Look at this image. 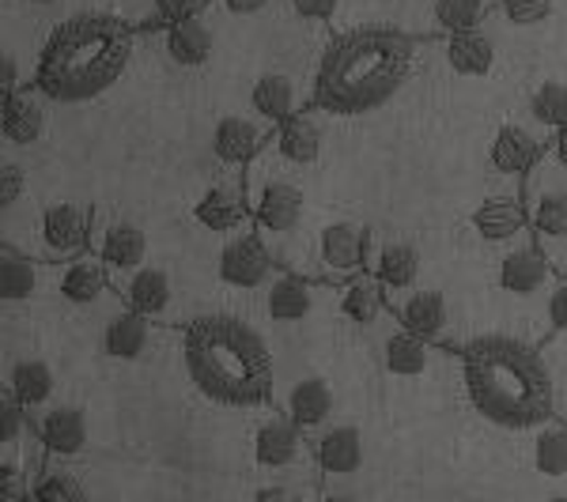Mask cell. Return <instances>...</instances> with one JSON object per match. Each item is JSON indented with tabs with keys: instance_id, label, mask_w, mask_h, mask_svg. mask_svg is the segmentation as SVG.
Listing matches in <instances>:
<instances>
[{
	"instance_id": "1",
	"label": "cell",
	"mask_w": 567,
	"mask_h": 502,
	"mask_svg": "<svg viewBox=\"0 0 567 502\" xmlns=\"http://www.w3.org/2000/svg\"><path fill=\"white\" fill-rule=\"evenodd\" d=\"M420 39L398 27H360L326 45L315 72L310 109L333 117H360L386 106L416 69Z\"/></svg>"
},
{
	"instance_id": "2",
	"label": "cell",
	"mask_w": 567,
	"mask_h": 502,
	"mask_svg": "<svg viewBox=\"0 0 567 502\" xmlns=\"http://www.w3.org/2000/svg\"><path fill=\"white\" fill-rule=\"evenodd\" d=\"M465 397L503 431H534L556 416V386L542 352L518 336H477L462 344Z\"/></svg>"
},
{
	"instance_id": "3",
	"label": "cell",
	"mask_w": 567,
	"mask_h": 502,
	"mask_svg": "<svg viewBox=\"0 0 567 502\" xmlns=\"http://www.w3.org/2000/svg\"><path fill=\"white\" fill-rule=\"evenodd\" d=\"M186 374L200 397L224 408H261L277 389L272 352L254 325L231 314H208L186 325L182 336Z\"/></svg>"
},
{
	"instance_id": "4",
	"label": "cell",
	"mask_w": 567,
	"mask_h": 502,
	"mask_svg": "<svg viewBox=\"0 0 567 502\" xmlns=\"http://www.w3.org/2000/svg\"><path fill=\"white\" fill-rule=\"evenodd\" d=\"M136 31L117 15H72L45 39L34 87L53 103H91L125 76Z\"/></svg>"
},
{
	"instance_id": "5",
	"label": "cell",
	"mask_w": 567,
	"mask_h": 502,
	"mask_svg": "<svg viewBox=\"0 0 567 502\" xmlns=\"http://www.w3.org/2000/svg\"><path fill=\"white\" fill-rule=\"evenodd\" d=\"M523 200L529 216V234L534 242L548 253V261L556 264V272L564 276L567 269V178L553 159L537 163L523 181Z\"/></svg>"
},
{
	"instance_id": "6",
	"label": "cell",
	"mask_w": 567,
	"mask_h": 502,
	"mask_svg": "<svg viewBox=\"0 0 567 502\" xmlns=\"http://www.w3.org/2000/svg\"><path fill=\"white\" fill-rule=\"evenodd\" d=\"M368 250H371V227L355 223V219H337L326 223L310 250L307 276L315 284L341 287L355 280L360 272H368Z\"/></svg>"
},
{
	"instance_id": "7",
	"label": "cell",
	"mask_w": 567,
	"mask_h": 502,
	"mask_svg": "<svg viewBox=\"0 0 567 502\" xmlns=\"http://www.w3.org/2000/svg\"><path fill=\"white\" fill-rule=\"evenodd\" d=\"M250 194V216H254V231L258 239L269 245L272 261L284 264V245L296 239L299 223H303V189L296 181L269 178L258 189H246Z\"/></svg>"
},
{
	"instance_id": "8",
	"label": "cell",
	"mask_w": 567,
	"mask_h": 502,
	"mask_svg": "<svg viewBox=\"0 0 567 502\" xmlns=\"http://www.w3.org/2000/svg\"><path fill=\"white\" fill-rule=\"evenodd\" d=\"M216 272L231 291H246V295H254V291L269 287V280L280 272V264L272 261L269 245L258 239V231H254V223H250V227H243V231H235L224 239Z\"/></svg>"
},
{
	"instance_id": "9",
	"label": "cell",
	"mask_w": 567,
	"mask_h": 502,
	"mask_svg": "<svg viewBox=\"0 0 567 502\" xmlns=\"http://www.w3.org/2000/svg\"><path fill=\"white\" fill-rule=\"evenodd\" d=\"M91 253H99L110 272V284H122L130 272L144 269L148 234L125 219H110L106 208H91Z\"/></svg>"
},
{
	"instance_id": "10",
	"label": "cell",
	"mask_w": 567,
	"mask_h": 502,
	"mask_svg": "<svg viewBox=\"0 0 567 502\" xmlns=\"http://www.w3.org/2000/svg\"><path fill=\"white\" fill-rule=\"evenodd\" d=\"M39 245L42 261L69 264L91 253V208L58 200V205L42 208L39 216Z\"/></svg>"
},
{
	"instance_id": "11",
	"label": "cell",
	"mask_w": 567,
	"mask_h": 502,
	"mask_svg": "<svg viewBox=\"0 0 567 502\" xmlns=\"http://www.w3.org/2000/svg\"><path fill=\"white\" fill-rule=\"evenodd\" d=\"M315 461V442L284 412L265 416L254 431V464L261 472H299Z\"/></svg>"
},
{
	"instance_id": "12",
	"label": "cell",
	"mask_w": 567,
	"mask_h": 502,
	"mask_svg": "<svg viewBox=\"0 0 567 502\" xmlns=\"http://www.w3.org/2000/svg\"><path fill=\"white\" fill-rule=\"evenodd\" d=\"M560 280L556 264L548 261V253L542 245L534 242V234L523 242H515L507 253L499 258V269H496V284L499 291L515 299H529V295H542V291H553V284Z\"/></svg>"
},
{
	"instance_id": "13",
	"label": "cell",
	"mask_w": 567,
	"mask_h": 502,
	"mask_svg": "<svg viewBox=\"0 0 567 502\" xmlns=\"http://www.w3.org/2000/svg\"><path fill=\"white\" fill-rule=\"evenodd\" d=\"M390 314L398 317L409 333H416L420 341H427L432 348H454L451 341V306L446 295L435 287H413L405 295L390 299Z\"/></svg>"
},
{
	"instance_id": "14",
	"label": "cell",
	"mask_w": 567,
	"mask_h": 502,
	"mask_svg": "<svg viewBox=\"0 0 567 502\" xmlns=\"http://www.w3.org/2000/svg\"><path fill=\"white\" fill-rule=\"evenodd\" d=\"M272 133H277V125L265 122V117L227 114V117H219V125L213 133V155L227 170H246L265 148H269Z\"/></svg>"
},
{
	"instance_id": "15",
	"label": "cell",
	"mask_w": 567,
	"mask_h": 502,
	"mask_svg": "<svg viewBox=\"0 0 567 502\" xmlns=\"http://www.w3.org/2000/svg\"><path fill=\"white\" fill-rule=\"evenodd\" d=\"M194 219L205 231L213 234H235L243 227L254 223L250 216V194H246V178H224L216 186H208L205 194L197 197L194 205Z\"/></svg>"
},
{
	"instance_id": "16",
	"label": "cell",
	"mask_w": 567,
	"mask_h": 502,
	"mask_svg": "<svg viewBox=\"0 0 567 502\" xmlns=\"http://www.w3.org/2000/svg\"><path fill=\"white\" fill-rule=\"evenodd\" d=\"M470 231L488 245H515L529 239V216L523 194H492L470 216Z\"/></svg>"
},
{
	"instance_id": "17",
	"label": "cell",
	"mask_w": 567,
	"mask_h": 502,
	"mask_svg": "<svg viewBox=\"0 0 567 502\" xmlns=\"http://www.w3.org/2000/svg\"><path fill=\"white\" fill-rule=\"evenodd\" d=\"M333 408H337V397H333V386L318 374H307V378H296L280 397V408L291 419L296 427H303L307 435H322L333 419Z\"/></svg>"
},
{
	"instance_id": "18",
	"label": "cell",
	"mask_w": 567,
	"mask_h": 502,
	"mask_svg": "<svg viewBox=\"0 0 567 502\" xmlns=\"http://www.w3.org/2000/svg\"><path fill=\"white\" fill-rule=\"evenodd\" d=\"M318 287H322V284H315V280L303 276V272L280 269L277 276L269 280V287L261 291L269 322H277V325L307 322V317L315 314V306H318Z\"/></svg>"
},
{
	"instance_id": "19",
	"label": "cell",
	"mask_w": 567,
	"mask_h": 502,
	"mask_svg": "<svg viewBox=\"0 0 567 502\" xmlns=\"http://www.w3.org/2000/svg\"><path fill=\"white\" fill-rule=\"evenodd\" d=\"M542 159H545V140L523 122L503 125L496 133V140H492V151H488L492 170L503 178H518V181H526L529 170H534Z\"/></svg>"
},
{
	"instance_id": "20",
	"label": "cell",
	"mask_w": 567,
	"mask_h": 502,
	"mask_svg": "<svg viewBox=\"0 0 567 502\" xmlns=\"http://www.w3.org/2000/svg\"><path fill=\"white\" fill-rule=\"evenodd\" d=\"M368 272L382 280L386 287V303L405 291L420 287V253L413 242H379V234L371 231V250H368Z\"/></svg>"
},
{
	"instance_id": "21",
	"label": "cell",
	"mask_w": 567,
	"mask_h": 502,
	"mask_svg": "<svg viewBox=\"0 0 567 502\" xmlns=\"http://www.w3.org/2000/svg\"><path fill=\"white\" fill-rule=\"evenodd\" d=\"M363 435L360 427L352 423H329L322 435H315V469L322 477H333V480H344V477H355L363 469Z\"/></svg>"
},
{
	"instance_id": "22",
	"label": "cell",
	"mask_w": 567,
	"mask_h": 502,
	"mask_svg": "<svg viewBox=\"0 0 567 502\" xmlns=\"http://www.w3.org/2000/svg\"><path fill=\"white\" fill-rule=\"evenodd\" d=\"M122 295V306L136 310V314L152 317L155 325L171 322V310H175V287H171V276L163 269H136L122 284L114 287Z\"/></svg>"
},
{
	"instance_id": "23",
	"label": "cell",
	"mask_w": 567,
	"mask_h": 502,
	"mask_svg": "<svg viewBox=\"0 0 567 502\" xmlns=\"http://www.w3.org/2000/svg\"><path fill=\"white\" fill-rule=\"evenodd\" d=\"M269 151L277 155L284 167H296V170L310 167V163L318 159V151H322V122H318V109H303V114L280 122L269 140Z\"/></svg>"
},
{
	"instance_id": "24",
	"label": "cell",
	"mask_w": 567,
	"mask_h": 502,
	"mask_svg": "<svg viewBox=\"0 0 567 502\" xmlns=\"http://www.w3.org/2000/svg\"><path fill=\"white\" fill-rule=\"evenodd\" d=\"M53 264L34 258V253L20 250V245H8L0 250V295H4L8 306L31 303L34 295L42 291L45 276H50Z\"/></svg>"
},
{
	"instance_id": "25",
	"label": "cell",
	"mask_w": 567,
	"mask_h": 502,
	"mask_svg": "<svg viewBox=\"0 0 567 502\" xmlns=\"http://www.w3.org/2000/svg\"><path fill=\"white\" fill-rule=\"evenodd\" d=\"M34 427H39V442L45 446L50 458H76V453L87 450V416L72 405H53L42 408L34 416Z\"/></svg>"
},
{
	"instance_id": "26",
	"label": "cell",
	"mask_w": 567,
	"mask_h": 502,
	"mask_svg": "<svg viewBox=\"0 0 567 502\" xmlns=\"http://www.w3.org/2000/svg\"><path fill=\"white\" fill-rule=\"evenodd\" d=\"M250 106H254V114L265 117V122L280 125V122H288V117L310 109V98H303V91H299V84L288 76V72H265V76L254 80Z\"/></svg>"
},
{
	"instance_id": "27",
	"label": "cell",
	"mask_w": 567,
	"mask_h": 502,
	"mask_svg": "<svg viewBox=\"0 0 567 502\" xmlns=\"http://www.w3.org/2000/svg\"><path fill=\"white\" fill-rule=\"evenodd\" d=\"M58 291L72 306H91V303H99L106 291H114V284H110L103 258H99V253H84V258L58 269Z\"/></svg>"
},
{
	"instance_id": "28",
	"label": "cell",
	"mask_w": 567,
	"mask_h": 502,
	"mask_svg": "<svg viewBox=\"0 0 567 502\" xmlns=\"http://www.w3.org/2000/svg\"><path fill=\"white\" fill-rule=\"evenodd\" d=\"M379 348H382V367L393 378H420V374H427V363H432V344L420 341L416 333H409L398 317H393L390 333H382Z\"/></svg>"
},
{
	"instance_id": "29",
	"label": "cell",
	"mask_w": 567,
	"mask_h": 502,
	"mask_svg": "<svg viewBox=\"0 0 567 502\" xmlns=\"http://www.w3.org/2000/svg\"><path fill=\"white\" fill-rule=\"evenodd\" d=\"M152 336H155L152 317L122 306L103 328V352L110 355V359H122V363L141 359V355L152 348Z\"/></svg>"
},
{
	"instance_id": "30",
	"label": "cell",
	"mask_w": 567,
	"mask_h": 502,
	"mask_svg": "<svg viewBox=\"0 0 567 502\" xmlns=\"http://www.w3.org/2000/svg\"><path fill=\"white\" fill-rule=\"evenodd\" d=\"M337 303H341V314L360 328L379 325L390 314L386 287H382V280L374 272H360L355 280L337 287Z\"/></svg>"
},
{
	"instance_id": "31",
	"label": "cell",
	"mask_w": 567,
	"mask_h": 502,
	"mask_svg": "<svg viewBox=\"0 0 567 502\" xmlns=\"http://www.w3.org/2000/svg\"><path fill=\"white\" fill-rule=\"evenodd\" d=\"M0 125H4L8 148H31L45 133V106L39 103V95L31 87L4 95V117H0Z\"/></svg>"
},
{
	"instance_id": "32",
	"label": "cell",
	"mask_w": 567,
	"mask_h": 502,
	"mask_svg": "<svg viewBox=\"0 0 567 502\" xmlns=\"http://www.w3.org/2000/svg\"><path fill=\"white\" fill-rule=\"evenodd\" d=\"M446 65H451L458 76L481 80L496 69V42L492 34L477 27V31H462L446 39Z\"/></svg>"
},
{
	"instance_id": "33",
	"label": "cell",
	"mask_w": 567,
	"mask_h": 502,
	"mask_svg": "<svg viewBox=\"0 0 567 502\" xmlns=\"http://www.w3.org/2000/svg\"><path fill=\"white\" fill-rule=\"evenodd\" d=\"M529 461H534V472L553 483H564L567 488V427L560 419H545L542 427H534V438H529Z\"/></svg>"
},
{
	"instance_id": "34",
	"label": "cell",
	"mask_w": 567,
	"mask_h": 502,
	"mask_svg": "<svg viewBox=\"0 0 567 502\" xmlns=\"http://www.w3.org/2000/svg\"><path fill=\"white\" fill-rule=\"evenodd\" d=\"M4 389L12 394L27 412H39V408L50 405L53 389H58V378H53V370L45 367L42 359H20L8 367V378H4Z\"/></svg>"
},
{
	"instance_id": "35",
	"label": "cell",
	"mask_w": 567,
	"mask_h": 502,
	"mask_svg": "<svg viewBox=\"0 0 567 502\" xmlns=\"http://www.w3.org/2000/svg\"><path fill=\"white\" fill-rule=\"evenodd\" d=\"M213 31H208L200 20H186V23H171L163 31V50L175 61L178 69H200L208 57H213Z\"/></svg>"
},
{
	"instance_id": "36",
	"label": "cell",
	"mask_w": 567,
	"mask_h": 502,
	"mask_svg": "<svg viewBox=\"0 0 567 502\" xmlns=\"http://www.w3.org/2000/svg\"><path fill=\"white\" fill-rule=\"evenodd\" d=\"M526 117H529V129L542 136L545 144L553 140V136L567 125V84L564 80H545V84L529 95Z\"/></svg>"
},
{
	"instance_id": "37",
	"label": "cell",
	"mask_w": 567,
	"mask_h": 502,
	"mask_svg": "<svg viewBox=\"0 0 567 502\" xmlns=\"http://www.w3.org/2000/svg\"><path fill=\"white\" fill-rule=\"evenodd\" d=\"M496 0H435V31L443 39L462 31H477L488 20Z\"/></svg>"
},
{
	"instance_id": "38",
	"label": "cell",
	"mask_w": 567,
	"mask_h": 502,
	"mask_svg": "<svg viewBox=\"0 0 567 502\" xmlns=\"http://www.w3.org/2000/svg\"><path fill=\"white\" fill-rule=\"evenodd\" d=\"M31 502H87V488L69 469L45 461V469L34 477Z\"/></svg>"
},
{
	"instance_id": "39",
	"label": "cell",
	"mask_w": 567,
	"mask_h": 502,
	"mask_svg": "<svg viewBox=\"0 0 567 502\" xmlns=\"http://www.w3.org/2000/svg\"><path fill=\"white\" fill-rule=\"evenodd\" d=\"M499 15L515 27H537L553 15L556 0H496Z\"/></svg>"
},
{
	"instance_id": "40",
	"label": "cell",
	"mask_w": 567,
	"mask_h": 502,
	"mask_svg": "<svg viewBox=\"0 0 567 502\" xmlns=\"http://www.w3.org/2000/svg\"><path fill=\"white\" fill-rule=\"evenodd\" d=\"M23 194H27V170L16 159H4L0 163V208H4V212H16V205L23 200Z\"/></svg>"
},
{
	"instance_id": "41",
	"label": "cell",
	"mask_w": 567,
	"mask_h": 502,
	"mask_svg": "<svg viewBox=\"0 0 567 502\" xmlns=\"http://www.w3.org/2000/svg\"><path fill=\"white\" fill-rule=\"evenodd\" d=\"M205 8H208V0H155V15H159L163 27L200 20V12H205Z\"/></svg>"
},
{
	"instance_id": "42",
	"label": "cell",
	"mask_w": 567,
	"mask_h": 502,
	"mask_svg": "<svg viewBox=\"0 0 567 502\" xmlns=\"http://www.w3.org/2000/svg\"><path fill=\"white\" fill-rule=\"evenodd\" d=\"M291 12L299 15V20L307 23H326L337 15V8H341V0H288Z\"/></svg>"
},
{
	"instance_id": "43",
	"label": "cell",
	"mask_w": 567,
	"mask_h": 502,
	"mask_svg": "<svg viewBox=\"0 0 567 502\" xmlns=\"http://www.w3.org/2000/svg\"><path fill=\"white\" fill-rule=\"evenodd\" d=\"M548 325L556 328V333L567 336V276H560L553 284V291H548Z\"/></svg>"
},
{
	"instance_id": "44",
	"label": "cell",
	"mask_w": 567,
	"mask_h": 502,
	"mask_svg": "<svg viewBox=\"0 0 567 502\" xmlns=\"http://www.w3.org/2000/svg\"><path fill=\"white\" fill-rule=\"evenodd\" d=\"M254 502H303V495L291 483H265L254 491Z\"/></svg>"
},
{
	"instance_id": "45",
	"label": "cell",
	"mask_w": 567,
	"mask_h": 502,
	"mask_svg": "<svg viewBox=\"0 0 567 502\" xmlns=\"http://www.w3.org/2000/svg\"><path fill=\"white\" fill-rule=\"evenodd\" d=\"M0 91H4V95H16V91H23L20 65H16V53H4V61H0Z\"/></svg>"
},
{
	"instance_id": "46",
	"label": "cell",
	"mask_w": 567,
	"mask_h": 502,
	"mask_svg": "<svg viewBox=\"0 0 567 502\" xmlns=\"http://www.w3.org/2000/svg\"><path fill=\"white\" fill-rule=\"evenodd\" d=\"M265 4H269V0H219V8H224L227 15H239V20L265 12Z\"/></svg>"
},
{
	"instance_id": "47",
	"label": "cell",
	"mask_w": 567,
	"mask_h": 502,
	"mask_svg": "<svg viewBox=\"0 0 567 502\" xmlns=\"http://www.w3.org/2000/svg\"><path fill=\"white\" fill-rule=\"evenodd\" d=\"M545 151H548V159H553V163H556V167H560V170H564V175H567V125H564V129H560V133H556V136H553V140H548V144H545Z\"/></svg>"
},
{
	"instance_id": "48",
	"label": "cell",
	"mask_w": 567,
	"mask_h": 502,
	"mask_svg": "<svg viewBox=\"0 0 567 502\" xmlns=\"http://www.w3.org/2000/svg\"><path fill=\"white\" fill-rule=\"evenodd\" d=\"M318 502H360V499H355V495H322Z\"/></svg>"
},
{
	"instance_id": "49",
	"label": "cell",
	"mask_w": 567,
	"mask_h": 502,
	"mask_svg": "<svg viewBox=\"0 0 567 502\" xmlns=\"http://www.w3.org/2000/svg\"><path fill=\"white\" fill-rule=\"evenodd\" d=\"M556 419H560V423L567 427V397H564V405L556 400Z\"/></svg>"
},
{
	"instance_id": "50",
	"label": "cell",
	"mask_w": 567,
	"mask_h": 502,
	"mask_svg": "<svg viewBox=\"0 0 567 502\" xmlns=\"http://www.w3.org/2000/svg\"><path fill=\"white\" fill-rule=\"evenodd\" d=\"M537 502H567V491H556V495H545V499H537Z\"/></svg>"
},
{
	"instance_id": "51",
	"label": "cell",
	"mask_w": 567,
	"mask_h": 502,
	"mask_svg": "<svg viewBox=\"0 0 567 502\" xmlns=\"http://www.w3.org/2000/svg\"><path fill=\"white\" fill-rule=\"evenodd\" d=\"M20 4H34V8H42V4H53V0H20Z\"/></svg>"
}]
</instances>
